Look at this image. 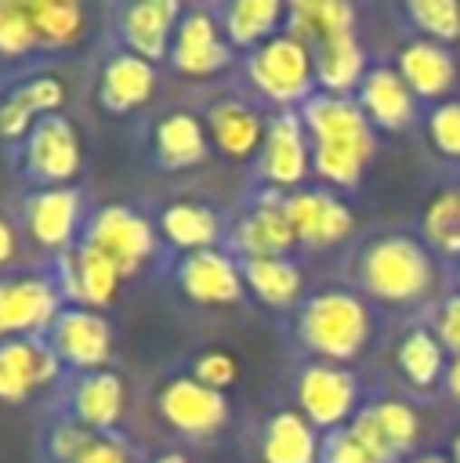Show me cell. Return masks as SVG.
Instances as JSON below:
<instances>
[{
	"mask_svg": "<svg viewBox=\"0 0 460 463\" xmlns=\"http://www.w3.org/2000/svg\"><path fill=\"white\" fill-rule=\"evenodd\" d=\"M322 463H380L348 427H340V430H333L330 438H326V445H322Z\"/></svg>",
	"mask_w": 460,
	"mask_h": 463,
	"instance_id": "40",
	"label": "cell"
},
{
	"mask_svg": "<svg viewBox=\"0 0 460 463\" xmlns=\"http://www.w3.org/2000/svg\"><path fill=\"white\" fill-rule=\"evenodd\" d=\"M65 101V87L58 76H33L25 83H18L4 101H0V137L14 141V137H29V130L36 127V119L54 116Z\"/></svg>",
	"mask_w": 460,
	"mask_h": 463,
	"instance_id": "18",
	"label": "cell"
},
{
	"mask_svg": "<svg viewBox=\"0 0 460 463\" xmlns=\"http://www.w3.org/2000/svg\"><path fill=\"white\" fill-rule=\"evenodd\" d=\"M177 282L196 304H235L243 297V271L221 250L185 253L177 264Z\"/></svg>",
	"mask_w": 460,
	"mask_h": 463,
	"instance_id": "16",
	"label": "cell"
},
{
	"mask_svg": "<svg viewBox=\"0 0 460 463\" xmlns=\"http://www.w3.org/2000/svg\"><path fill=\"white\" fill-rule=\"evenodd\" d=\"M36 43L33 22H29V4L25 0H0V58H22Z\"/></svg>",
	"mask_w": 460,
	"mask_h": 463,
	"instance_id": "38",
	"label": "cell"
},
{
	"mask_svg": "<svg viewBox=\"0 0 460 463\" xmlns=\"http://www.w3.org/2000/svg\"><path fill=\"white\" fill-rule=\"evenodd\" d=\"M58 365L62 358L29 336L4 340L0 344V402H11V405L25 402L40 387L54 383Z\"/></svg>",
	"mask_w": 460,
	"mask_h": 463,
	"instance_id": "14",
	"label": "cell"
},
{
	"mask_svg": "<svg viewBox=\"0 0 460 463\" xmlns=\"http://www.w3.org/2000/svg\"><path fill=\"white\" fill-rule=\"evenodd\" d=\"M170 61L185 76L221 72L232 61V43H228L221 22L203 7L185 11L177 29H174V40H170Z\"/></svg>",
	"mask_w": 460,
	"mask_h": 463,
	"instance_id": "8",
	"label": "cell"
},
{
	"mask_svg": "<svg viewBox=\"0 0 460 463\" xmlns=\"http://www.w3.org/2000/svg\"><path fill=\"white\" fill-rule=\"evenodd\" d=\"M58 289L47 279L18 275L0 279V336L18 340L25 333L47 329L58 318Z\"/></svg>",
	"mask_w": 460,
	"mask_h": 463,
	"instance_id": "9",
	"label": "cell"
},
{
	"mask_svg": "<svg viewBox=\"0 0 460 463\" xmlns=\"http://www.w3.org/2000/svg\"><path fill=\"white\" fill-rule=\"evenodd\" d=\"M362 69H366V51L355 36H340L315 47V83L322 87V94L348 98V90L362 83Z\"/></svg>",
	"mask_w": 460,
	"mask_h": 463,
	"instance_id": "29",
	"label": "cell"
},
{
	"mask_svg": "<svg viewBox=\"0 0 460 463\" xmlns=\"http://www.w3.org/2000/svg\"><path fill=\"white\" fill-rule=\"evenodd\" d=\"M446 391L453 394V402H460V354H456L453 365L446 369Z\"/></svg>",
	"mask_w": 460,
	"mask_h": 463,
	"instance_id": "46",
	"label": "cell"
},
{
	"mask_svg": "<svg viewBox=\"0 0 460 463\" xmlns=\"http://www.w3.org/2000/svg\"><path fill=\"white\" fill-rule=\"evenodd\" d=\"M246 72H250V83L279 105L308 101L311 98L308 90L315 80V54H311V47L293 40L290 33H279L268 43L254 47Z\"/></svg>",
	"mask_w": 460,
	"mask_h": 463,
	"instance_id": "4",
	"label": "cell"
},
{
	"mask_svg": "<svg viewBox=\"0 0 460 463\" xmlns=\"http://www.w3.org/2000/svg\"><path fill=\"white\" fill-rule=\"evenodd\" d=\"M87 246H94L98 253H105L120 275H134L156 250V232L152 224L130 210V206H101L91 224H87Z\"/></svg>",
	"mask_w": 460,
	"mask_h": 463,
	"instance_id": "5",
	"label": "cell"
},
{
	"mask_svg": "<svg viewBox=\"0 0 460 463\" xmlns=\"http://www.w3.org/2000/svg\"><path fill=\"white\" fill-rule=\"evenodd\" d=\"M243 282L257 300H264L272 307L293 304L304 289L301 268L286 257H250V260H243Z\"/></svg>",
	"mask_w": 460,
	"mask_h": 463,
	"instance_id": "31",
	"label": "cell"
},
{
	"mask_svg": "<svg viewBox=\"0 0 460 463\" xmlns=\"http://www.w3.org/2000/svg\"><path fill=\"white\" fill-rule=\"evenodd\" d=\"M156 156L167 170L196 166L206 156V130L192 112H167L156 127Z\"/></svg>",
	"mask_w": 460,
	"mask_h": 463,
	"instance_id": "30",
	"label": "cell"
},
{
	"mask_svg": "<svg viewBox=\"0 0 460 463\" xmlns=\"http://www.w3.org/2000/svg\"><path fill=\"white\" fill-rule=\"evenodd\" d=\"M283 203H286V217H290L293 239L304 242V246H337V242H344L351 235L355 217L330 192L301 188V192H290Z\"/></svg>",
	"mask_w": 460,
	"mask_h": 463,
	"instance_id": "11",
	"label": "cell"
},
{
	"mask_svg": "<svg viewBox=\"0 0 460 463\" xmlns=\"http://www.w3.org/2000/svg\"><path fill=\"white\" fill-rule=\"evenodd\" d=\"M192 376H196L199 383L214 387V391H225V387L235 380V358H232L228 351H206V354L196 358Z\"/></svg>",
	"mask_w": 460,
	"mask_h": 463,
	"instance_id": "41",
	"label": "cell"
},
{
	"mask_svg": "<svg viewBox=\"0 0 460 463\" xmlns=\"http://www.w3.org/2000/svg\"><path fill=\"white\" fill-rule=\"evenodd\" d=\"M369 412H373V420H377V427H380V434L388 438V445H391L395 456L406 452V449L417 441V434H420V420H417V412H413L406 402H398V398H384V402L369 405Z\"/></svg>",
	"mask_w": 460,
	"mask_h": 463,
	"instance_id": "37",
	"label": "cell"
},
{
	"mask_svg": "<svg viewBox=\"0 0 460 463\" xmlns=\"http://www.w3.org/2000/svg\"><path fill=\"white\" fill-rule=\"evenodd\" d=\"M435 336L446 351L460 354V297H449L435 318Z\"/></svg>",
	"mask_w": 460,
	"mask_h": 463,
	"instance_id": "44",
	"label": "cell"
},
{
	"mask_svg": "<svg viewBox=\"0 0 460 463\" xmlns=\"http://www.w3.org/2000/svg\"><path fill=\"white\" fill-rule=\"evenodd\" d=\"M297 333L322 362H348L369 340V311L348 289H322L304 300Z\"/></svg>",
	"mask_w": 460,
	"mask_h": 463,
	"instance_id": "2",
	"label": "cell"
},
{
	"mask_svg": "<svg viewBox=\"0 0 460 463\" xmlns=\"http://www.w3.org/2000/svg\"><path fill=\"white\" fill-rule=\"evenodd\" d=\"M398 373L406 376L409 387L417 391H431L442 380V365H446V347L438 344L435 333L427 329H409L395 351Z\"/></svg>",
	"mask_w": 460,
	"mask_h": 463,
	"instance_id": "33",
	"label": "cell"
},
{
	"mask_svg": "<svg viewBox=\"0 0 460 463\" xmlns=\"http://www.w3.org/2000/svg\"><path fill=\"white\" fill-rule=\"evenodd\" d=\"M424 232L438 250L460 253V188H446L431 199L424 213Z\"/></svg>",
	"mask_w": 460,
	"mask_h": 463,
	"instance_id": "36",
	"label": "cell"
},
{
	"mask_svg": "<svg viewBox=\"0 0 460 463\" xmlns=\"http://www.w3.org/2000/svg\"><path fill=\"white\" fill-rule=\"evenodd\" d=\"M398 76L406 80L413 98H442L456 80V65L442 43L413 40L398 51Z\"/></svg>",
	"mask_w": 460,
	"mask_h": 463,
	"instance_id": "24",
	"label": "cell"
},
{
	"mask_svg": "<svg viewBox=\"0 0 460 463\" xmlns=\"http://www.w3.org/2000/svg\"><path fill=\"white\" fill-rule=\"evenodd\" d=\"M87 438H91V430L87 427H69V423H62L54 434H51V456L58 459V463H72L76 456H80V449L87 445Z\"/></svg>",
	"mask_w": 460,
	"mask_h": 463,
	"instance_id": "43",
	"label": "cell"
},
{
	"mask_svg": "<svg viewBox=\"0 0 460 463\" xmlns=\"http://www.w3.org/2000/svg\"><path fill=\"white\" fill-rule=\"evenodd\" d=\"M355 7L344 0H297L286 7V33L304 47H322L330 40L351 36Z\"/></svg>",
	"mask_w": 460,
	"mask_h": 463,
	"instance_id": "23",
	"label": "cell"
},
{
	"mask_svg": "<svg viewBox=\"0 0 460 463\" xmlns=\"http://www.w3.org/2000/svg\"><path fill=\"white\" fill-rule=\"evenodd\" d=\"M206 127H210V134H214V145L225 152V156H232V159H246V156H254V152H261V145H264V123H261V116L250 109V105H243V101H217L210 112H206Z\"/></svg>",
	"mask_w": 460,
	"mask_h": 463,
	"instance_id": "26",
	"label": "cell"
},
{
	"mask_svg": "<svg viewBox=\"0 0 460 463\" xmlns=\"http://www.w3.org/2000/svg\"><path fill=\"white\" fill-rule=\"evenodd\" d=\"M304 130L311 134V166L330 184H355L373 156V127L359 101L311 94L304 101Z\"/></svg>",
	"mask_w": 460,
	"mask_h": 463,
	"instance_id": "1",
	"label": "cell"
},
{
	"mask_svg": "<svg viewBox=\"0 0 460 463\" xmlns=\"http://www.w3.org/2000/svg\"><path fill=\"white\" fill-rule=\"evenodd\" d=\"M406 18L424 33V40L453 43L460 40V4L456 0H409Z\"/></svg>",
	"mask_w": 460,
	"mask_h": 463,
	"instance_id": "35",
	"label": "cell"
},
{
	"mask_svg": "<svg viewBox=\"0 0 460 463\" xmlns=\"http://www.w3.org/2000/svg\"><path fill=\"white\" fill-rule=\"evenodd\" d=\"M159 412L174 430L199 438L225 423L228 405H225L221 391L199 383L196 376H177L159 391Z\"/></svg>",
	"mask_w": 460,
	"mask_h": 463,
	"instance_id": "12",
	"label": "cell"
},
{
	"mask_svg": "<svg viewBox=\"0 0 460 463\" xmlns=\"http://www.w3.org/2000/svg\"><path fill=\"white\" fill-rule=\"evenodd\" d=\"M286 195H264L257 206L235 224V246L250 257H286V250L297 242L290 217H286Z\"/></svg>",
	"mask_w": 460,
	"mask_h": 463,
	"instance_id": "19",
	"label": "cell"
},
{
	"mask_svg": "<svg viewBox=\"0 0 460 463\" xmlns=\"http://www.w3.org/2000/svg\"><path fill=\"white\" fill-rule=\"evenodd\" d=\"M25 166L47 188L69 184L83 166V145L76 127L58 112L36 119V127L25 137Z\"/></svg>",
	"mask_w": 460,
	"mask_h": 463,
	"instance_id": "6",
	"label": "cell"
},
{
	"mask_svg": "<svg viewBox=\"0 0 460 463\" xmlns=\"http://www.w3.org/2000/svg\"><path fill=\"white\" fill-rule=\"evenodd\" d=\"M427 137L431 145L449 156V159H460V101H442L431 109L427 116Z\"/></svg>",
	"mask_w": 460,
	"mask_h": 463,
	"instance_id": "39",
	"label": "cell"
},
{
	"mask_svg": "<svg viewBox=\"0 0 460 463\" xmlns=\"http://www.w3.org/2000/svg\"><path fill=\"white\" fill-rule=\"evenodd\" d=\"M40 47H65L83 36V7L72 0H25Z\"/></svg>",
	"mask_w": 460,
	"mask_h": 463,
	"instance_id": "34",
	"label": "cell"
},
{
	"mask_svg": "<svg viewBox=\"0 0 460 463\" xmlns=\"http://www.w3.org/2000/svg\"><path fill=\"white\" fill-rule=\"evenodd\" d=\"M311 166V145L304 137V119L297 112H283L268 123L261 145V174L275 188H293L304 181Z\"/></svg>",
	"mask_w": 460,
	"mask_h": 463,
	"instance_id": "13",
	"label": "cell"
},
{
	"mask_svg": "<svg viewBox=\"0 0 460 463\" xmlns=\"http://www.w3.org/2000/svg\"><path fill=\"white\" fill-rule=\"evenodd\" d=\"M14 253H18L14 228H11V221H4V217H0V268H4V264H11V260H14Z\"/></svg>",
	"mask_w": 460,
	"mask_h": 463,
	"instance_id": "45",
	"label": "cell"
},
{
	"mask_svg": "<svg viewBox=\"0 0 460 463\" xmlns=\"http://www.w3.org/2000/svg\"><path fill=\"white\" fill-rule=\"evenodd\" d=\"M159 232L177 250L199 253V250H214L217 232H221V221H217L214 210H206L199 203H170L159 213Z\"/></svg>",
	"mask_w": 460,
	"mask_h": 463,
	"instance_id": "32",
	"label": "cell"
},
{
	"mask_svg": "<svg viewBox=\"0 0 460 463\" xmlns=\"http://www.w3.org/2000/svg\"><path fill=\"white\" fill-rule=\"evenodd\" d=\"M51 351L76 369H101L112 354V329L91 307H65L51 326Z\"/></svg>",
	"mask_w": 460,
	"mask_h": 463,
	"instance_id": "10",
	"label": "cell"
},
{
	"mask_svg": "<svg viewBox=\"0 0 460 463\" xmlns=\"http://www.w3.org/2000/svg\"><path fill=\"white\" fill-rule=\"evenodd\" d=\"M29 235L47 246V250H62L72 242L76 235V221H80V192L62 184V188H43L29 199Z\"/></svg>",
	"mask_w": 460,
	"mask_h": 463,
	"instance_id": "21",
	"label": "cell"
},
{
	"mask_svg": "<svg viewBox=\"0 0 460 463\" xmlns=\"http://www.w3.org/2000/svg\"><path fill=\"white\" fill-rule=\"evenodd\" d=\"M152 463H188V456H181V452H163V456H156Z\"/></svg>",
	"mask_w": 460,
	"mask_h": 463,
	"instance_id": "47",
	"label": "cell"
},
{
	"mask_svg": "<svg viewBox=\"0 0 460 463\" xmlns=\"http://www.w3.org/2000/svg\"><path fill=\"white\" fill-rule=\"evenodd\" d=\"M279 22H286V7L279 0H232L221 14V29L235 47H261L279 36Z\"/></svg>",
	"mask_w": 460,
	"mask_h": 463,
	"instance_id": "28",
	"label": "cell"
},
{
	"mask_svg": "<svg viewBox=\"0 0 460 463\" xmlns=\"http://www.w3.org/2000/svg\"><path fill=\"white\" fill-rule=\"evenodd\" d=\"M413 463H449V459H442V456H420V459H413Z\"/></svg>",
	"mask_w": 460,
	"mask_h": 463,
	"instance_id": "48",
	"label": "cell"
},
{
	"mask_svg": "<svg viewBox=\"0 0 460 463\" xmlns=\"http://www.w3.org/2000/svg\"><path fill=\"white\" fill-rule=\"evenodd\" d=\"M322 445L315 438V427L293 412L283 409L264 423L261 438V463H319Z\"/></svg>",
	"mask_w": 460,
	"mask_h": 463,
	"instance_id": "25",
	"label": "cell"
},
{
	"mask_svg": "<svg viewBox=\"0 0 460 463\" xmlns=\"http://www.w3.org/2000/svg\"><path fill=\"white\" fill-rule=\"evenodd\" d=\"M181 14L185 11L174 0H141V4H130L120 14V33H123L130 54H138L145 61L170 58V40H174V29H177Z\"/></svg>",
	"mask_w": 460,
	"mask_h": 463,
	"instance_id": "15",
	"label": "cell"
},
{
	"mask_svg": "<svg viewBox=\"0 0 460 463\" xmlns=\"http://www.w3.org/2000/svg\"><path fill=\"white\" fill-rule=\"evenodd\" d=\"M72 412L87 430H109L123 412V380L109 369H94L80 376L72 391Z\"/></svg>",
	"mask_w": 460,
	"mask_h": 463,
	"instance_id": "27",
	"label": "cell"
},
{
	"mask_svg": "<svg viewBox=\"0 0 460 463\" xmlns=\"http://www.w3.org/2000/svg\"><path fill=\"white\" fill-rule=\"evenodd\" d=\"M120 279H123L120 268L105 253H98L94 246H87V242L62 257V289L80 307H91V311L105 307L116 297Z\"/></svg>",
	"mask_w": 460,
	"mask_h": 463,
	"instance_id": "17",
	"label": "cell"
},
{
	"mask_svg": "<svg viewBox=\"0 0 460 463\" xmlns=\"http://www.w3.org/2000/svg\"><path fill=\"white\" fill-rule=\"evenodd\" d=\"M152 87H156L152 61L123 51V54H112L105 61L98 94H101V105L109 112H130V109H141L152 98Z\"/></svg>",
	"mask_w": 460,
	"mask_h": 463,
	"instance_id": "22",
	"label": "cell"
},
{
	"mask_svg": "<svg viewBox=\"0 0 460 463\" xmlns=\"http://www.w3.org/2000/svg\"><path fill=\"white\" fill-rule=\"evenodd\" d=\"M359 282L366 293L388 304H409L431 286V260L409 235H380L362 250Z\"/></svg>",
	"mask_w": 460,
	"mask_h": 463,
	"instance_id": "3",
	"label": "cell"
},
{
	"mask_svg": "<svg viewBox=\"0 0 460 463\" xmlns=\"http://www.w3.org/2000/svg\"><path fill=\"white\" fill-rule=\"evenodd\" d=\"M359 109L366 112L369 123L384 130H402L413 123V90L398 76V69H373L359 83Z\"/></svg>",
	"mask_w": 460,
	"mask_h": 463,
	"instance_id": "20",
	"label": "cell"
},
{
	"mask_svg": "<svg viewBox=\"0 0 460 463\" xmlns=\"http://www.w3.org/2000/svg\"><path fill=\"white\" fill-rule=\"evenodd\" d=\"M453 463H460V434L453 438Z\"/></svg>",
	"mask_w": 460,
	"mask_h": 463,
	"instance_id": "49",
	"label": "cell"
},
{
	"mask_svg": "<svg viewBox=\"0 0 460 463\" xmlns=\"http://www.w3.org/2000/svg\"><path fill=\"white\" fill-rule=\"evenodd\" d=\"M355 376L333 362H315L308 369H301V380H297V405H301V416L311 423V427H330V430H340V423L355 416Z\"/></svg>",
	"mask_w": 460,
	"mask_h": 463,
	"instance_id": "7",
	"label": "cell"
},
{
	"mask_svg": "<svg viewBox=\"0 0 460 463\" xmlns=\"http://www.w3.org/2000/svg\"><path fill=\"white\" fill-rule=\"evenodd\" d=\"M72 463H134V459H130V452H127L116 438H109V434H91L87 445L80 449V456H76Z\"/></svg>",
	"mask_w": 460,
	"mask_h": 463,
	"instance_id": "42",
	"label": "cell"
}]
</instances>
